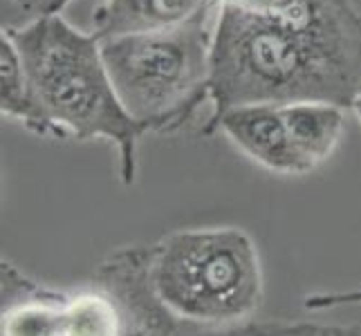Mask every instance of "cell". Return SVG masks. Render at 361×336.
<instances>
[{"mask_svg": "<svg viewBox=\"0 0 361 336\" xmlns=\"http://www.w3.org/2000/svg\"><path fill=\"white\" fill-rule=\"evenodd\" d=\"M361 94V14L353 0H218L211 119L238 106L332 104Z\"/></svg>", "mask_w": 361, "mask_h": 336, "instance_id": "6da1fadb", "label": "cell"}, {"mask_svg": "<svg viewBox=\"0 0 361 336\" xmlns=\"http://www.w3.org/2000/svg\"><path fill=\"white\" fill-rule=\"evenodd\" d=\"M5 32L18 49L27 79V128L61 139L115 144L121 180L133 184L137 142L146 130L119 101L104 63L102 41L72 27L61 14Z\"/></svg>", "mask_w": 361, "mask_h": 336, "instance_id": "7a4b0ae2", "label": "cell"}, {"mask_svg": "<svg viewBox=\"0 0 361 336\" xmlns=\"http://www.w3.org/2000/svg\"><path fill=\"white\" fill-rule=\"evenodd\" d=\"M146 282L171 316L204 330L238 325L263 301L258 249L235 227L182 229L161 238L148 251Z\"/></svg>", "mask_w": 361, "mask_h": 336, "instance_id": "3957f363", "label": "cell"}, {"mask_svg": "<svg viewBox=\"0 0 361 336\" xmlns=\"http://www.w3.org/2000/svg\"><path fill=\"white\" fill-rule=\"evenodd\" d=\"M216 9L173 30L102 41L113 88L144 130L182 126L211 97Z\"/></svg>", "mask_w": 361, "mask_h": 336, "instance_id": "277c9868", "label": "cell"}, {"mask_svg": "<svg viewBox=\"0 0 361 336\" xmlns=\"http://www.w3.org/2000/svg\"><path fill=\"white\" fill-rule=\"evenodd\" d=\"M222 130L240 151L271 173L305 175L310 168L292 142L281 106H238L209 121L204 132Z\"/></svg>", "mask_w": 361, "mask_h": 336, "instance_id": "5b68a950", "label": "cell"}, {"mask_svg": "<svg viewBox=\"0 0 361 336\" xmlns=\"http://www.w3.org/2000/svg\"><path fill=\"white\" fill-rule=\"evenodd\" d=\"M218 7V0H104L92 25L99 41L180 27Z\"/></svg>", "mask_w": 361, "mask_h": 336, "instance_id": "8992f818", "label": "cell"}, {"mask_svg": "<svg viewBox=\"0 0 361 336\" xmlns=\"http://www.w3.org/2000/svg\"><path fill=\"white\" fill-rule=\"evenodd\" d=\"M281 110L298 155L312 173L334 153L341 139L345 128L343 108L332 104H288Z\"/></svg>", "mask_w": 361, "mask_h": 336, "instance_id": "52a82bcc", "label": "cell"}, {"mask_svg": "<svg viewBox=\"0 0 361 336\" xmlns=\"http://www.w3.org/2000/svg\"><path fill=\"white\" fill-rule=\"evenodd\" d=\"M0 110L3 117L18 119L23 126L30 123L27 79L18 49L5 30L0 34Z\"/></svg>", "mask_w": 361, "mask_h": 336, "instance_id": "ba28073f", "label": "cell"}, {"mask_svg": "<svg viewBox=\"0 0 361 336\" xmlns=\"http://www.w3.org/2000/svg\"><path fill=\"white\" fill-rule=\"evenodd\" d=\"M70 0H0L3 30H20L45 16H56Z\"/></svg>", "mask_w": 361, "mask_h": 336, "instance_id": "9c48e42d", "label": "cell"}, {"mask_svg": "<svg viewBox=\"0 0 361 336\" xmlns=\"http://www.w3.org/2000/svg\"><path fill=\"white\" fill-rule=\"evenodd\" d=\"M303 305L310 312H328V309H337L345 305H361V287L348 292H323V294L305 296Z\"/></svg>", "mask_w": 361, "mask_h": 336, "instance_id": "30bf717a", "label": "cell"}, {"mask_svg": "<svg viewBox=\"0 0 361 336\" xmlns=\"http://www.w3.org/2000/svg\"><path fill=\"white\" fill-rule=\"evenodd\" d=\"M260 336H337V330L317 325H271L263 328Z\"/></svg>", "mask_w": 361, "mask_h": 336, "instance_id": "8fae6325", "label": "cell"}, {"mask_svg": "<svg viewBox=\"0 0 361 336\" xmlns=\"http://www.w3.org/2000/svg\"><path fill=\"white\" fill-rule=\"evenodd\" d=\"M337 336H361V330H355V332H350V330H337Z\"/></svg>", "mask_w": 361, "mask_h": 336, "instance_id": "7c38bea8", "label": "cell"}, {"mask_svg": "<svg viewBox=\"0 0 361 336\" xmlns=\"http://www.w3.org/2000/svg\"><path fill=\"white\" fill-rule=\"evenodd\" d=\"M353 110H355V115H357V119L361 121V94L357 97V101H355V106H353Z\"/></svg>", "mask_w": 361, "mask_h": 336, "instance_id": "4fadbf2b", "label": "cell"}]
</instances>
